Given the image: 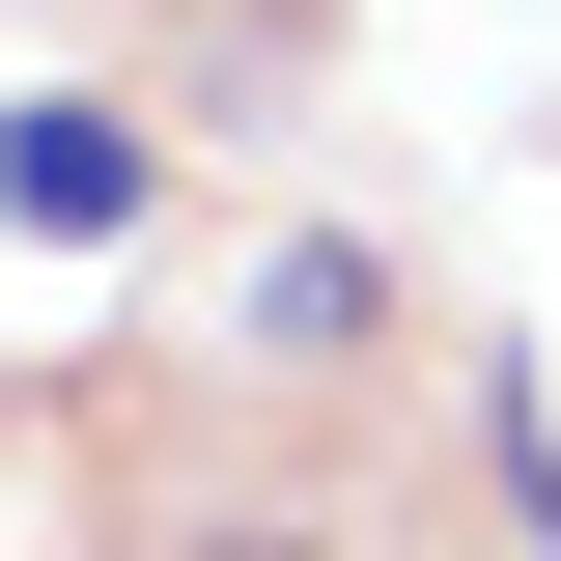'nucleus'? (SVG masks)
I'll return each mask as SVG.
<instances>
[{
    "label": "nucleus",
    "mask_w": 561,
    "mask_h": 561,
    "mask_svg": "<svg viewBox=\"0 0 561 561\" xmlns=\"http://www.w3.org/2000/svg\"><path fill=\"white\" fill-rule=\"evenodd\" d=\"M0 225L113 253V225H140V113H0Z\"/></svg>",
    "instance_id": "f257e3e1"
},
{
    "label": "nucleus",
    "mask_w": 561,
    "mask_h": 561,
    "mask_svg": "<svg viewBox=\"0 0 561 561\" xmlns=\"http://www.w3.org/2000/svg\"><path fill=\"white\" fill-rule=\"evenodd\" d=\"M365 309H393V280H365V253H337V225H309V253H280V280H253V337H280V365H337V337H365Z\"/></svg>",
    "instance_id": "f03ea898"
},
{
    "label": "nucleus",
    "mask_w": 561,
    "mask_h": 561,
    "mask_svg": "<svg viewBox=\"0 0 561 561\" xmlns=\"http://www.w3.org/2000/svg\"><path fill=\"white\" fill-rule=\"evenodd\" d=\"M197 561H309V534H197Z\"/></svg>",
    "instance_id": "7ed1b4c3"
}]
</instances>
